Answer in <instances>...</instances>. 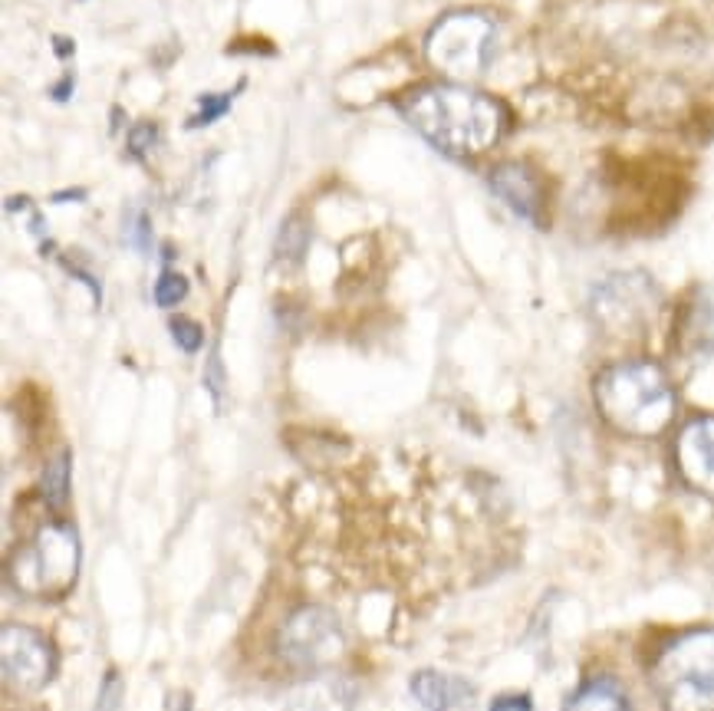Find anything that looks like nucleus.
<instances>
[{
	"label": "nucleus",
	"instance_id": "nucleus-1",
	"mask_svg": "<svg viewBox=\"0 0 714 711\" xmlns=\"http://www.w3.org/2000/svg\"><path fill=\"white\" fill-rule=\"evenodd\" d=\"M405 119L445 155H481L501 139L504 109L468 86H425L405 99Z\"/></svg>",
	"mask_w": 714,
	"mask_h": 711
},
{
	"label": "nucleus",
	"instance_id": "nucleus-2",
	"mask_svg": "<svg viewBox=\"0 0 714 711\" xmlns=\"http://www.w3.org/2000/svg\"><path fill=\"white\" fill-rule=\"evenodd\" d=\"M593 395L599 415L626 435H659L675 415L672 382L665 379L659 366L645 363V359L603 369L593 386Z\"/></svg>",
	"mask_w": 714,
	"mask_h": 711
},
{
	"label": "nucleus",
	"instance_id": "nucleus-3",
	"mask_svg": "<svg viewBox=\"0 0 714 711\" xmlns=\"http://www.w3.org/2000/svg\"><path fill=\"white\" fill-rule=\"evenodd\" d=\"M652 688L665 711H714V629L668 642L652 665Z\"/></svg>",
	"mask_w": 714,
	"mask_h": 711
},
{
	"label": "nucleus",
	"instance_id": "nucleus-4",
	"mask_svg": "<svg viewBox=\"0 0 714 711\" xmlns=\"http://www.w3.org/2000/svg\"><path fill=\"white\" fill-rule=\"evenodd\" d=\"M79 573V537L70 524H43L7 557V577L20 593L56 600L70 593Z\"/></svg>",
	"mask_w": 714,
	"mask_h": 711
},
{
	"label": "nucleus",
	"instance_id": "nucleus-5",
	"mask_svg": "<svg viewBox=\"0 0 714 711\" xmlns=\"http://www.w3.org/2000/svg\"><path fill=\"white\" fill-rule=\"evenodd\" d=\"M428 63L455 79H474L494 56V24L484 14H448L428 33Z\"/></svg>",
	"mask_w": 714,
	"mask_h": 711
},
{
	"label": "nucleus",
	"instance_id": "nucleus-6",
	"mask_svg": "<svg viewBox=\"0 0 714 711\" xmlns=\"http://www.w3.org/2000/svg\"><path fill=\"white\" fill-rule=\"evenodd\" d=\"M346 652V632L333 609L303 606L283 619L277 632V656L290 669L320 672Z\"/></svg>",
	"mask_w": 714,
	"mask_h": 711
},
{
	"label": "nucleus",
	"instance_id": "nucleus-7",
	"mask_svg": "<svg viewBox=\"0 0 714 711\" xmlns=\"http://www.w3.org/2000/svg\"><path fill=\"white\" fill-rule=\"evenodd\" d=\"M655 307H659V290L645 274H616L603 280L593 293V313L606 330L629 336L649 326Z\"/></svg>",
	"mask_w": 714,
	"mask_h": 711
},
{
	"label": "nucleus",
	"instance_id": "nucleus-8",
	"mask_svg": "<svg viewBox=\"0 0 714 711\" xmlns=\"http://www.w3.org/2000/svg\"><path fill=\"white\" fill-rule=\"evenodd\" d=\"M0 669H4V682L10 688L37 692L53 679V646L37 629L10 623L0 632Z\"/></svg>",
	"mask_w": 714,
	"mask_h": 711
},
{
	"label": "nucleus",
	"instance_id": "nucleus-9",
	"mask_svg": "<svg viewBox=\"0 0 714 711\" xmlns=\"http://www.w3.org/2000/svg\"><path fill=\"white\" fill-rule=\"evenodd\" d=\"M675 461L685 484L701 494H714V415L691 419L678 432Z\"/></svg>",
	"mask_w": 714,
	"mask_h": 711
},
{
	"label": "nucleus",
	"instance_id": "nucleus-10",
	"mask_svg": "<svg viewBox=\"0 0 714 711\" xmlns=\"http://www.w3.org/2000/svg\"><path fill=\"white\" fill-rule=\"evenodd\" d=\"M491 191L504 205L524 221H540L543 211V195H540V182L530 175V168L517 165V162H504L491 172Z\"/></svg>",
	"mask_w": 714,
	"mask_h": 711
},
{
	"label": "nucleus",
	"instance_id": "nucleus-11",
	"mask_svg": "<svg viewBox=\"0 0 714 711\" xmlns=\"http://www.w3.org/2000/svg\"><path fill=\"white\" fill-rule=\"evenodd\" d=\"M353 705L356 685L343 679V675L323 672L293 688L283 711H353Z\"/></svg>",
	"mask_w": 714,
	"mask_h": 711
},
{
	"label": "nucleus",
	"instance_id": "nucleus-12",
	"mask_svg": "<svg viewBox=\"0 0 714 711\" xmlns=\"http://www.w3.org/2000/svg\"><path fill=\"white\" fill-rule=\"evenodd\" d=\"M412 695L425 711H468L474 705L471 682H464L448 672H435V669L415 672Z\"/></svg>",
	"mask_w": 714,
	"mask_h": 711
},
{
	"label": "nucleus",
	"instance_id": "nucleus-13",
	"mask_svg": "<svg viewBox=\"0 0 714 711\" xmlns=\"http://www.w3.org/2000/svg\"><path fill=\"white\" fill-rule=\"evenodd\" d=\"M563 711H629L626 692L612 679H593L570 695Z\"/></svg>",
	"mask_w": 714,
	"mask_h": 711
},
{
	"label": "nucleus",
	"instance_id": "nucleus-14",
	"mask_svg": "<svg viewBox=\"0 0 714 711\" xmlns=\"http://www.w3.org/2000/svg\"><path fill=\"white\" fill-rule=\"evenodd\" d=\"M70 465H73L70 451H60V455L43 468L40 488H43V494H47L50 507H63L66 494H70Z\"/></svg>",
	"mask_w": 714,
	"mask_h": 711
},
{
	"label": "nucleus",
	"instance_id": "nucleus-15",
	"mask_svg": "<svg viewBox=\"0 0 714 711\" xmlns=\"http://www.w3.org/2000/svg\"><path fill=\"white\" fill-rule=\"evenodd\" d=\"M685 343L688 349H698V353H705V349L714 346V310L708 303L691 307V320L685 323Z\"/></svg>",
	"mask_w": 714,
	"mask_h": 711
},
{
	"label": "nucleus",
	"instance_id": "nucleus-16",
	"mask_svg": "<svg viewBox=\"0 0 714 711\" xmlns=\"http://www.w3.org/2000/svg\"><path fill=\"white\" fill-rule=\"evenodd\" d=\"M306 251V228L300 218H290L287 224L280 228V237H277V254L283 261H300Z\"/></svg>",
	"mask_w": 714,
	"mask_h": 711
},
{
	"label": "nucleus",
	"instance_id": "nucleus-17",
	"mask_svg": "<svg viewBox=\"0 0 714 711\" xmlns=\"http://www.w3.org/2000/svg\"><path fill=\"white\" fill-rule=\"evenodd\" d=\"M185 297H188V280L175 274V270H165L155 284V303L158 307H175V303H181Z\"/></svg>",
	"mask_w": 714,
	"mask_h": 711
},
{
	"label": "nucleus",
	"instance_id": "nucleus-18",
	"mask_svg": "<svg viewBox=\"0 0 714 711\" xmlns=\"http://www.w3.org/2000/svg\"><path fill=\"white\" fill-rule=\"evenodd\" d=\"M168 330H172L175 343L185 349V353H198L204 346V330L195 320H188V316H175V320L168 323Z\"/></svg>",
	"mask_w": 714,
	"mask_h": 711
},
{
	"label": "nucleus",
	"instance_id": "nucleus-19",
	"mask_svg": "<svg viewBox=\"0 0 714 711\" xmlns=\"http://www.w3.org/2000/svg\"><path fill=\"white\" fill-rule=\"evenodd\" d=\"M231 109V93H221V96H201V103H198V116L188 122L191 129H198V126H211L214 119H221L224 112Z\"/></svg>",
	"mask_w": 714,
	"mask_h": 711
},
{
	"label": "nucleus",
	"instance_id": "nucleus-20",
	"mask_svg": "<svg viewBox=\"0 0 714 711\" xmlns=\"http://www.w3.org/2000/svg\"><path fill=\"white\" fill-rule=\"evenodd\" d=\"M119 698H122L119 672H116V669H112V672L106 675V682H102V692H99V702H96V708H99V711H116V705H119Z\"/></svg>",
	"mask_w": 714,
	"mask_h": 711
},
{
	"label": "nucleus",
	"instance_id": "nucleus-21",
	"mask_svg": "<svg viewBox=\"0 0 714 711\" xmlns=\"http://www.w3.org/2000/svg\"><path fill=\"white\" fill-rule=\"evenodd\" d=\"M155 142H158V129L152 126V122H142V126H135L132 135H129V149L135 155H142L145 149H152Z\"/></svg>",
	"mask_w": 714,
	"mask_h": 711
},
{
	"label": "nucleus",
	"instance_id": "nucleus-22",
	"mask_svg": "<svg viewBox=\"0 0 714 711\" xmlns=\"http://www.w3.org/2000/svg\"><path fill=\"white\" fill-rule=\"evenodd\" d=\"M491 711H534L530 695H501L491 702Z\"/></svg>",
	"mask_w": 714,
	"mask_h": 711
},
{
	"label": "nucleus",
	"instance_id": "nucleus-23",
	"mask_svg": "<svg viewBox=\"0 0 714 711\" xmlns=\"http://www.w3.org/2000/svg\"><path fill=\"white\" fill-rule=\"evenodd\" d=\"M149 237H152L149 218H145V214H135V224H132V231H129V244L139 247V251H145V247H149Z\"/></svg>",
	"mask_w": 714,
	"mask_h": 711
},
{
	"label": "nucleus",
	"instance_id": "nucleus-24",
	"mask_svg": "<svg viewBox=\"0 0 714 711\" xmlns=\"http://www.w3.org/2000/svg\"><path fill=\"white\" fill-rule=\"evenodd\" d=\"M70 93H73V76H63L60 83L53 86V99H56V103H63V99L70 96Z\"/></svg>",
	"mask_w": 714,
	"mask_h": 711
},
{
	"label": "nucleus",
	"instance_id": "nucleus-25",
	"mask_svg": "<svg viewBox=\"0 0 714 711\" xmlns=\"http://www.w3.org/2000/svg\"><path fill=\"white\" fill-rule=\"evenodd\" d=\"M53 43H56V56H73V40H66V37H53Z\"/></svg>",
	"mask_w": 714,
	"mask_h": 711
}]
</instances>
